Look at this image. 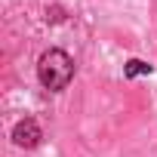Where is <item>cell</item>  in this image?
I'll use <instances>...</instances> for the list:
<instances>
[{"mask_svg": "<svg viewBox=\"0 0 157 157\" xmlns=\"http://www.w3.org/2000/svg\"><path fill=\"white\" fill-rule=\"evenodd\" d=\"M37 77L46 90H65L74 77V59L65 49H46L37 62Z\"/></svg>", "mask_w": 157, "mask_h": 157, "instance_id": "6da1fadb", "label": "cell"}, {"mask_svg": "<svg viewBox=\"0 0 157 157\" xmlns=\"http://www.w3.org/2000/svg\"><path fill=\"white\" fill-rule=\"evenodd\" d=\"M13 142H16L19 148H34V145L40 142V126H37V120H31V117L19 120L16 129H13Z\"/></svg>", "mask_w": 157, "mask_h": 157, "instance_id": "7a4b0ae2", "label": "cell"}, {"mask_svg": "<svg viewBox=\"0 0 157 157\" xmlns=\"http://www.w3.org/2000/svg\"><path fill=\"white\" fill-rule=\"evenodd\" d=\"M151 68L145 65V62H139V59H132L129 65H126V77H136V74H148Z\"/></svg>", "mask_w": 157, "mask_h": 157, "instance_id": "3957f363", "label": "cell"}]
</instances>
